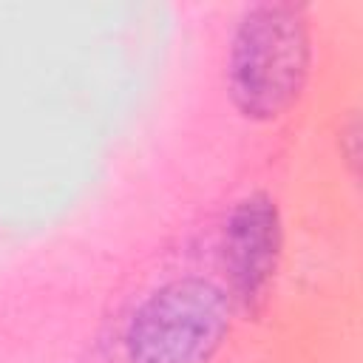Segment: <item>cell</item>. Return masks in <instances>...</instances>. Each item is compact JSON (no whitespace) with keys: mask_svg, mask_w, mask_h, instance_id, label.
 <instances>
[{"mask_svg":"<svg viewBox=\"0 0 363 363\" xmlns=\"http://www.w3.org/2000/svg\"><path fill=\"white\" fill-rule=\"evenodd\" d=\"M309 28L292 3H258L244 11L230 45V96L250 119L286 113L309 77Z\"/></svg>","mask_w":363,"mask_h":363,"instance_id":"obj_1","label":"cell"},{"mask_svg":"<svg viewBox=\"0 0 363 363\" xmlns=\"http://www.w3.org/2000/svg\"><path fill=\"white\" fill-rule=\"evenodd\" d=\"M230 329V306L218 286L179 278L156 289L125 332L128 363H207Z\"/></svg>","mask_w":363,"mask_h":363,"instance_id":"obj_2","label":"cell"},{"mask_svg":"<svg viewBox=\"0 0 363 363\" xmlns=\"http://www.w3.org/2000/svg\"><path fill=\"white\" fill-rule=\"evenodd\" d=\"M281 261V218L267 193L241 199L224 227V264L235 298L244 306H258L278 272Z\"/></svg>","mask_w":363,"mask_h":363,"instance_id":"obj_3","label":"cell"},{"mask_svg":"<svg viewBox=\"0 0 363 363\" xmlns=\"http://www.w3.org/2000/svg\"><path fill=\"white\" fill-rule=\"evenodd\" d=\"M340 139H349V147H346L343 153H346V162H349L352 170H354V167H357V156H360V122H357V116L349 119V125H346V130H343Z\"/></svg>","mask_w":363,"mask_h":363,"instance_id":"obj_4","label":"cell"}]
</instances>
